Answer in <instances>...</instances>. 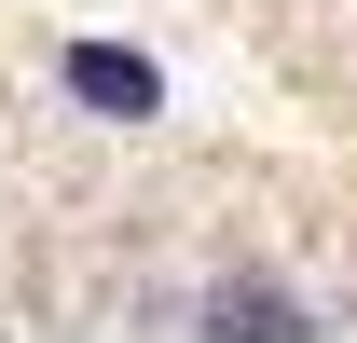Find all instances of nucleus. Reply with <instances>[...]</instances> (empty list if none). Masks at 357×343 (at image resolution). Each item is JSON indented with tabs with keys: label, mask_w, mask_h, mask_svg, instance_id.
Here are the masks:
<instances>
[{
	"label": "nucleus",
	"mask_w": 357,
	"mask_h": 343,
	"mask_svg": "<svg viewBox=\"0 0 357 343\" xmlns=\"http://www.w3.org/2000/svg\"><path fill=\"white\" fill-rule=\"evenodd\" d=\"M69 96H83V110H110V124H137V110H151V55H124V42H69Z\"/></svg>",
	"instance_id": "1"
},
{
	"label": "nucleus",
	"mask_w": 357,
	"mask_h": 343,
	"mask_svg": "<svg viewBox=\"0 0 357 343\" xmlns=\"http://www.w3.org/2000/svg\"><path fill=\"white\" fill-rule=\"evenodd\" d=\"M220 330H303V302H275V289H220Z\"/></svg>",
	"instance_id": "2"
}]
</instances>
